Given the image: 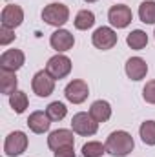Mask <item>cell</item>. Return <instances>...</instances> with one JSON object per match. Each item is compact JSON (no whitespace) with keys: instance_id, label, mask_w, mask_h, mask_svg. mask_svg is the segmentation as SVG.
Here are the masks:
<instances>
[{"instance_id":"25","label":"cell","mask_w":155,"mask_h":157,"mask_svg":"<svg viewBox=\"0 0 155 157\" xmlns=\"http://www.w3.org/2000/svg\"><path fill=\"white\" fill-rule=\"evenodd\" d=\"M142 99L148 104H155V80H148L142 88Z\"/></svg>"},{"instance_id":"7","label":"cell","mask_w":155,"mask_h":157,"mask_svg":"<svg viewBox=\"0 0 155 157\" xmlns=\"http://www.w3.org/2000/svg\"><path fill=\"white\" fill-rule=\"evenodd\" d=\"M108 20L112 24V28H117V29H124L131 24L133 20V13L131 9L126 6V4H117V6H112L110 11H108Z\"/></svg>"},{"instance_id":"2","label":"cell","mask_w":155,"mask_h":157,"mask_svg":"<svg viewBox=\"0 0 155 157\" xmlns=\"http://www.w3.org/2000/svg\"><path fill=\"white\" fill-rule=\"evenodd\" d=\"M42 20L47 26H53V28L59 29V28H62L70 20V7L66 4H60V2L47 4L42 9Z\"/></svg>"},{"instance_id":"1","label":"cell","mask_w":155,"mask_h":157,"mask_svg":"<svg viewBox=\"0 0 155 157\" xmlns=\"http://www.w3.org/2000/svg\"><path fill=\"white\" fill-rule=\"evenodd\" d=\"M106 154L113 157H126L130 155L135 148V141L133 137L124 132V130H117V132H112L106 139Z\"/></svg>"},{"instance_id":"20","label":"cell","mask_w":155,"mask_h":157,"mask_svg":"<svg viewBox=\"0 0 155 157\" xmlns=\"http://www.w3.org/2000/svg\"><path fill=\"white\" fill-rule=\"evenodd\" d=\"M126 44H128L131 49H137V51L144 49V48L148 46V35H146V31H142V29H133L131 33H128Z\"/></svg>"},{"instance_id":"9","label":"cell","mask_w":155,"mask_h":157,"mask_svg":"<svg viewBox=\"0 0 155 157\" xmlns=\"http://www.w3.org/2000/svg\"><path fill=\"white\" fill-rule=\"evenodd\" d=\"M73 130H66V128H59V130H53L49 135H47V146L49 150L57 152L60 148H66V146H75V137H73Z\"/></svg>"},{"instance_id":"5","label":"cell","mask_w":155,"mask_h":157,"mask_svg":"<svg viewBox=\"0 0 155 157\" xmlns=\"http://www.w3.org/2000/svg\"><path fill=\"white\" fill-rule=\"evenodd\" d=\"M28 143L29 141H28V135L24 132H20V130L11 132L4 141V152H6L7 157H18L26 152Z\"/></svg>"},{"instance_id":"6","label":"cell","mask_w":155,"mask_h":157,"mask_svg":"<svg viewBox=\"0 0 155 157\" xmlns=\"http://www.w3.org/2000/svg\"><path fill=\"white\" fill-rule=\"evenodd\" d=\"M119 42V37H117V31L110 26H100L93 31L91 35V44L97 48V49H102V51H108L112 49Z\"/></svg>"},{"instance_id":"24","label":"cell","mask_w":155,"mask_h":157,"mask_svg":"<svg viewBox=\"0 0 155 157\" xmlns=\"http://www.w3.org/2000/svg\"><path fill=\"white\" fill-rule=\"evenodd\" d=\"M106 154V144L99 141H88L82 146V157H102Z\"/></svg>"},{"instance_id":"11","label":"cell","mask_w":155,"mask_h":157,"mask_svg":"<svg viewBox=\"0 0 155 157\" xmlns=\"http://www.w3.org/2000/svg\"><path fill=\"white\" fill-rule=\"evenodd\" d=\"M49 46H51L57 53L70 51V49L75 46V37L71 35V31H68V29H64V28H59L57 31L51 33V37H49Z\"/></svg>"},{"instance_id":"10","label":"cell","mask_w":155,"mask_h":157,"mask_svg":"<svg viewBox=\"0 0 155 157\" xmlns=\"http://www.w3.org/2000/svg\"><path fill=\"white\" fill-rule=\"evenodd\" d=\"M89 95V88H88V82L75 78L71 82H68V86L64 88V97L73 102V104H82Z\"/></svg>"},{"instance_id":"26","label":"cell","mask_w":155,"mask_h":157,"mask_svg":"<svg viewBox=\"0 0 155 157\" xmlns=\"http://www.w3.org/2000/svg\"><path fill=\"white\" fill-rule=\"evenodd\" d=\"M15 40V29L2 26L0 28V46H7Z\"/></svg>"},{"instance_id":"19","label":"cell","mask_w":155,"mask_h":157,"mask_svg":"<svg viewBox=\"0 0 155 157\" xmlns=\"http://www.w3.org/2000/svg\"><path fill=\"white\" fill-rule=\"evenodd\" d=\"M9 106L13 108L15 113H24L26 108L29 106V99H28V93L22 91V90H17L15 93L9 95Z\"/></svg>"},{"instance_id":"14","label":"cell","mask_w":155,"mask_h":157,"mask_svg":"<svg viewBox=\"0 0 155 157\" xmlns=\"http://www.w3.org/2000/svg\"><path fill=\"white\" fill-rule=\"evenodd\" d=\"M124 71H126L128 78H131V80L137 82V80H142V78L146 77V73H148V64H146V60H144L142 57H131V59L126 60Z\"/></svg>"},{"instance_id":"3","label":"cell","mask_w":155,"mask_h":157,"mask_svg":"<svg viewBox=\"0 0 155 157\" xmlns=\"http://www.w3.org/2000/svg\"><path fill=\"white\" fill-rule=\"evenodd\" d=\"M71 130L82 137H91L99 132V122L89 115V112H78L71 119Z\"/></svg>"},{"instance_id":"29","label":"cell","mask_w":155,"mask_h":157,"mask_svg":"<svg viewBox=\"0 0 155 157\" xmlns=\"http://www.w3.org/2000/svg\"><path fill=\"white\" fill-rule=\"evenodd\" d=\"M153 35H155V31H153Z\"/></svg>"},{"instance_id":"4","label":"cell","mask_w":155,"mask_h":157,"mask_svg":"<svg viewBox=\"0 0 155 157\" xmlns=\"http://www.w3.org/2000/svg\"><path fill=\"white\" fill-rule=\"evenodd\" d=\"M46 71L55 78V80H60V78H66L71 73V59L62 55V53H57L53 55L47 64H46Z\"/></svg>"},{"instance_id":"21","label":"cell","mask_w":155,"mask_h":157,"mask_svg":"<svg viewBox=\"0 0 155 157\" xmlns=\"http://www.w3.org/2000/svg\"><path fill=\"white\" fill-rule=\"evenodd\" d=\"M139 18L144 24H155V0H144L139 6Z\"/></svg>"},{"instance_id":"23","label":"cell","mask_w":155,"mask_h":157,"mask_svg":"<svg viewBox=\"0 0 155 157\" xmlns=\"http://www.w3.org/2000/svg\"><path fill=\"white\" fill-rule=\"evenodd\" d=\"M139 135L144 144L155 146V121H144L139 128Z\"/></svg>"},{"instance_id":"16","label":"cell","mask_w":155,"mask_h":157,"mask_svg":"<svg viewBox=\"0 0 155 157\" xmlns=\"http://www.w3.org/2000/svg\"><path fill=\"white\" fill-rule=\"evenodd\" d=\"M89 115L95 119L99 124H100V122H106V121H110V117H112V104H110L108 101L99 99V101L91 102V106H89Z\"/></svg>"},{"instance_id":"27","label":"cell","mask_w":155,"mask_h":157,"mask_svg":"<svg viewBox=\"0 0 155 157\" xmlns=\"http://www.w3.org/2000/svg\"><path fill=\"white\" fill-rule=\"evenodd\" d=\"M55 157H75V148L73 146H66L55 152Z\"/></svg>"},{"instance_id":"13","label":"cell","mask_w":155,"mask_h":157,"mask_svg":"<svg viewBox=\"0 0 155 157\" xmlns=\"http://www.w3.org/2000/svg\"><path fill=\"white\" fill-rule=\"evenodd\" d=\"M26 64V55L22 49H7L0 55V68L9 71H18Z\"/></svg>"},{"instance_id":"12","label":"cell","mask_w":155,"mask_h":157,"mask_svg":"<svg viewBox=\"0 0 155 157\" xmlns=\"http://www.w3.org/2000/svg\"><path fill=\"white\" fill-rule=\"evenodd\" d=\"M0 22L2 26L6 28H18L22 22H24V9L17 4H7L4 9H2V15H0Z\"/></svg>"},{"instance_id":"18","label":"cell","mask_w":155,"mask_h":157,"mask_svg":"<svg viewBox=\"0 0 155 157\" xmlns=\"http://www.w3.org/2000/svg\"><path fill=\"white\" fill-rule=\"evenodd\" d=\"M75 28L78 31H86V29H91L95 26V13L89 11V9H80L77 15H75V20H73Z\"/></svg>"},{"instance_id":"15","label":"cell","mask_w":155,"mask_h":157,"mask_svg":"<svg viewBox=\"0 0 155 157\" xmlns=\"http://www.w3.org/2000/svg\"><path fill=\"white\" fill-rule=\"evenodd\" d=\"M28 126H29V130L33 132V133H46L47 130H49V126H51V119L47 117V113L46 112H33L29 117H28V122H26Z\"/></svg>"},{"instance_id":"28","label":"cell","mask_w":155,"mask_h":157,"mask_svg":"<svg viewBox=\"0 0 155 157\" xmlns=\"http://www.w3.org/2000/svg\"><path fill=\"white\" fill-rule=\"evenodd\" d=\"M84 2H88V4H93V2H97V0H84Z\"/></svg>"},{"instance_id":"22","label":"cell","mask_w":155,"mask_h":157,"mask_svg":"<svg viewBox=\"0 0 155 157\" xmlns=\"http://www.w3.org/2000/svg\"><path fill=\"white\" fill-rule=\"evenodd\" d=\"M46 113H47V117L51 119V122H59V121H62V119L68 115V108H66L64 102H60V101H53L51 104H47Z\"/></svg>"},{"instance_id":"17","label":"cell","mask_w":155,"mask_h":157,"mask_svg":"<svg viewBox=\"0 0 155 157\" xmlns=\"http://www.w3.org/2000/svg\"><path fill=\"white\" fill-rule=\"evenodd\" d=\"M17 86H18L17 71H9V70H2L0 68V91H2V95L15 93Z\"/></svg>"},{"instance_id":"8","label":"cell","mask_w":155,"mask_h":157,"mask_svg":"<svg viewBox=\"0 0 155 157\" xmlns=\"http://www.w3.org/2000/svg\"><path fill=\"white\" fill-rule=\"evenodd\" d=\"M31 88H33V93H37L39 97H49L53 91H55V78L51 77L46 70H40L33 75L31 80Z\"/></svg>"}]
</instances>
